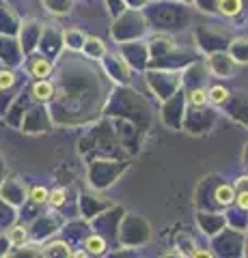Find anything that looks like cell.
<instances>
[{
  "label": "cell",
  "mask_w": 248,
  "mask_h": 258,
  "mask_svg": "<svg viewBox=\"0 0 248 258\" xmlns=\"http://www.w3.org/2000/svg\"><path fill=\"white\" fill-rule=\"evenodd\" d=\"M233 200H235V191H233L231 185H220V187L216 189V203L218 205L227 207V205L233 203Z\"/></svg>",
  "instance_id": "obj_1"
},
{
  "label": "cell",
  "mask_w": 248,
  "mask_h": 258,
  "mask_svg": "<svg viewBox=\"0 0 248 258\" xmlns=\"http://www.w3.org/2000/svg\"><path fill=\"white\" fill-rule=\"evenodd\" d=\"M9 241L13 245H22L24 241H26V230H24L22 226H15V228H11V232H9Z\"/></svg>",
  "instance_id": "obj_8"
},
{
  "label": "cell",
  "mask_w": 248,
  "mask_h": 258,
  "mask_svg": "<svg viewBox=\"0 0 248 258\" xmlns=\"http://www.w3.org/2000/svg\"><path fill=\"white\" fill-rule=\"evenodd\" d=\"M43 254H63V256H71L69 247H67V245H63V243H57V245L47 247V252H43Z\"/></svg>",
  "instance_id": "obj_13"
},
{
  "label": "cell",
  "mask_w": 248,
  "mask_h": 258,
  "mask_svg": "<svg viewBox=\"0 0 248 258\" xmlns=\"http://www.w3.org/2000/svg\"><path fill=\"white\" fill-rule=\"evenodd\" d=\"M47 200H50V205L54 207H61L63 203H65V189H54L47 194Z\"/></svg>",
  "instance_id": "obj_10"
},
{
  "label": "cell",
  "mask_w": 248,
  "mask_h": 258,
  "mask_svg": "<svg viewBox=\"0 0 248 258\" xmlns=\"http://www.w3.org/2000/svg\"><path fill=\"white\" fill-rule=\"evenodd\" d=\"M52 93H54V88H52L50 82H45V80H39V82L33 86V95L37 97V99H41V101L50 99Z\"/></svg>",
  "instance_id": "obj_2"
},
{
  "label": "cell",
  "mask_w": 248,
  "mask_h": 258,
  "mask_svg": "<svg viewBox=\"0 0 248 258\" xmlns=\"http://www.w3.org/2000/svg\"><path fill=\"white\" fill-rule=\"evenodd\" d=\"M218 7L222 15H235L242 11V0H220Z\"/></svg>",
  "instance_id": "obj_4"
},
{
  "label": "cell",
  "mask_w": 248,
  "mask_h": 258,
  "mask_svg": "<svg viewBox=\"0 0 248 258\" xmlns=\"http://www.w3.org/2000/svg\"><path fill=\"white\" fill-rule=\"evenodd\" d=\"M192 256H212L210 252H203V249H196V252H192Z\"/></svg>",
  "instance_id": "obj_15"
},
{
  "label": "cell",
  "mask_w": 248,
  "mask_h": 258,
  "mask_svg": "<svg viewBox=\"0 0 248 258\" xmlns=\"http://www.w3.org/2000/svg\"><path fill=\"white\" fill-rule=\"evenodd\" d=\"M188 101H190L194 108L203 106V103L207 101V93H205V88H194V91H190V95H188Z\"/></svg>",
  "instance_id": "obj_6"
},
{
  "label": "cell",
  "mask_w": 248,
  "mask_h": 258,
  "mask_svg": "<svg viewBox=\"0 0 248 258\" xmlns=\"http://www.w3.org/2000/svg\"><path fill=\"white\" fill-rule=\"evenodd\" d=\"M50 69H52V64L43 58H37V60H33V64H30V74L35 78H45L50 74Z\"/></svg>",
  "instance_id": "obj_3"
},
{
  "label": "cell",
  "mask_w": 248,
  "mask_h": 258,
  "mask_svg": "<svg viewBox=\"0 0 248 258\" xmlns=\"http://www.w3.org/2000/svg\"><path fill=\"white\" fill-rule=\"evenodd\" d=\"M84 247L89 249L91 254H104V249H106V243H104V239L97 237V235H93L84 241Z\"/></svg>",
  "instance_id": "obj_5"
},
{
  "label": "cell",
  "mask_w": 248,
  "mask_h": 258,
  "mask_svg": "<svg viewBox=\"0 0 248 258\" xmlns=\"http://www.w3.org/2000/svg\"><path fill=\"white\" fill-rule=\"evenodd\" d=\"M207 99H212L214 103H225L229 99V91H227V88H222V86H216V88H212V91H210Z\"/></svg>",
  "instance_id": "obj_7"
},
{
  "label": "cell",
  "mask_w": 248,
  "mask_h": 258,
  "mask_svg": "<svg viewBox=\"0 0 248 258\" xmlns=\"http://www.w3.org/2000/svg\"><path fill=\"white\" fill-rule=\"evenodd\" d=\"M30 200L37 203V205L45 203V200H47V189L45 187H33V189H30Z\"/></svg>",
  "instance_id": "obj_9"
},
{
  "label": "cell",
  "mask_w": 248,
  "mask_h": 258,
  "mask_svg": "<svg viewBox=\"0 0 248 258\" xmlns=\"http://www.w3.org/2000/svg\"><path fill=\"white\" fill-rule=\"evenodd\" d=\"M237 189H248V176H244V179L237 181Z\"/></svg>",
  "instance_id": "obj_14"
},
{
  "label": "cell",
  "mask_w": 248,
  "mask_h": 258,
  "mask_svg": "<svg viewBox=\"0 0 248 258\" xmlns=\"http://www.w3.org/2000/svg\"><path fill=\"white\" fill-rule=\"evenodd\" d=\"M235 203H237V207L239 209H248V189H237V194H235Z\"/></svg>",
  "instance_id": "obj_11"
},
{
  "label": "cell",
  "mask_w": 248,
  "mask_h": 258,
  "mask_svg": "<svg viewBox=\"0 0 248 258\" xmlns=\"http://www.w3.org/2000/svg\"><path fill=\"white\" fill-rule=\"evenodd\" d=\"M15 82V78L11 71H0V88H9Z\"/></svg>",
  "instance_id": "obj_12"
}]
</instances>
